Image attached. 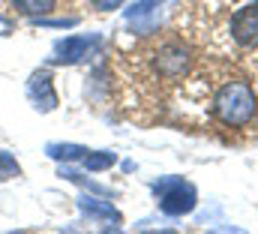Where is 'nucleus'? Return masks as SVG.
Listing matches in <instances>:
<instances>
[{"mask_svg":"<svg viewBox=\"0 0 258 234\" xmlns=\"http://www.w3.org/2000/svg\"><path fill=\"white\" fill-rule=\"evenodd\" d=\"M258 111V99L246 81H228L213 96V114L225 126H246Z\"/></svg>","mask_w":258,"mask_h":234,"instance_id":"1","label":"nucleus"},{"mask_svg":"<svg viewBox=\"0 0 258 234\" xmlns=\"http://www.w3.org/2000/svg\"><path fill=\"white\" fill-rule=\"evenodd\" d=\"M153 192H156L159 210L165 216H186V213H192L195 204H198L195 186L189 180H183V177H159L153 183Z\"/></svg>","mask_w":258,"mask_h":234,"instance_id":"2","label":"nucleus"},{"mask_svg":"<svg viewBox=\"0 0 258 234\" xmlns=\"http://www.w3.org/2000/svg\"><path fill=\"white\" fill-rule=\"evenodd\" d=\"M192 66V51L180 42H165L156 54H153V69L159 72V78L165 81H177L189 72Z\"/></svg>","mask_w":258,"mask_h":234,"instance_id":"3","label":"nucleus"},{"mask_svg":"<svg viewBox=\"0 0 258 234\" xmlns=\"http://www.w3.org/2000/svg\"><path fill=\"white\" fill-rule=\"evenodd\" d=\"M231 36L243 48L258 45V3H249V6H243L231 15Z\"/></svg>","mask_w":258,"mask_h":234,"instance_id":"4","label":"nucleus"},{"mask_svg":"<svg viewBox=\"0 0 258 234\" xmlns=\"http://www.w3.org/2000/svg\"><path fill=\"white\" fill-rule=\"evenodd\" d=\"M27 99L33 102L36 111H54L57 108V93H54V84H51L48 72H33L30 75V81H27Z\"/></svg>","mask_w":258,"mask_h":234,"instance_id":"5","label":"nucleus"},{"mask_svg":"<svg viewBox=\"0 0 258 234\" xmlns=\"http://www.w3.org/2000/svg\"><path fill=\"white\" fill-rule=\"evenodd\" d=\"M96 42H99V36H66V39L57 42V48H54V63L72 66V63H78V60L87 57V51H90Z\"/></svg>","mask_w":258,"mask_h":234,"instance_id":"6","label":"nucleus"},{"mask_svg":"<svg viewBox=\"0 0 258 234\" xmlns=\"http://www.w3.org/2000/svg\"><path fill=\"white\" fill-rule=\"evenodd\" d=\"M78 204H81V210H84L87 216H99V219H108V222L120 225V213H117L108 201H99V198H87V195H84Z\"/></svg>","mask_w":258,"mask_h":234,"instance_id":"7","label":"nucleus"},{"mask_svg":"<svg viewBox=\"0 0 258 234\" xmlns=\"http://www.w3.org/2000/svg\"><path fill=\"white\" fill-rule=\"evenodd\" d=\"M12 9L27 18H42L57 9V0H12Z\"/></svg>","mask_w":258,"mask_h":234,"instance_id":"8","label":"nucleus"},{"mask_svg":"<svg viewBox=\"0 0 258 234\" xmlns=\"http://www.w3.org/2000/svg\"><path fill=\"white\" fill-rule=\"evenodd\" d=\"M117 162V156L111 153V150H87L84 156H81V165L87 168V171H105V168H111Z\"/></svg>","mask_w":258,"mask_h":234,"instance_id":"9","label":"nucleus"},{"mask_svg":"<svg viewBox=\"0 0 258 234\" xmlns=\"http://www.w3.org/2000/svg\"><path fill=\"white\" fill-rule=\"evenodd\" d=\"M45 153H48L51 159H63V162H69V159H81V156L87 153V147H81V144H48Z\"/></svg>","mask_w":258,"mask_h":234,"instance_id":"10","label":"nucleus"},{"mask_svg":"<svg viewBox=\"0 0 258 234\" xmlns=\"http://www.w3.org/2000/svg\"><path fill=\"white\" fill-rule=\"evenodd\" d=\"M12 177H21V165L12 153L0 150V180H12Z\"/></svg>","mask_w":258,"mask_h":234,"instance_id":"11","label":"nucleus"},{"mask_svg":"<svg viewBox=\"0 0 258 234\" xmlns=\"http://www.w3.org/2000/svg\"><path fill=\"white\" fill-rule=\"evenodd\" d=\"M159 3H162V0H141L138 6H132V9H129V15H144V12H150L153 6H159Z\"/></svg>","mask_w":258,"mask_h":234,"instance_id":"12","label":"nucleus"},{"mask_svg":"<svg viewBox=\"0 0 258 234\" xmlns=\"http://www.w3.org/2000/svg\"><path fill=\"white\" fill-rule=\"evenodd\" d=\"M90 3H93V6H96L99 12H111V9H117V6H120L123 0H90Z\"/></svg>","mask_w":258,"mask_h":234,"instance_id":"13","label":"nucleus"},{"mask_svg":"<svg viewBox=\"0 0 258 234\" xmlns=\"http://www.w3.org/2000/svg\"><path fill=\"white\" fill-rule=\"evenodd\" d=\"M60 174H63V177H69V180H84L81 174H72V171H60ZM87 186H90L93 192H105V189H102V186H96V183H87Z\"/></svg>","mask_w":258,"mask_h":234,"instance_id":"14","label":"nucleus"},{"mask_svg":"<svg viewBox=\"0 0 258 234\" xmlns=\"http://www.w3.org/2000/svg\"><path fill=\"white\" fill-rule=\"evenodd\" d=\"M255 3H258V0H255Z\"/></svg>","mask_w":258,"mask_h":234,"instance_id":"15","label":"nucleus"}]
</instances>
